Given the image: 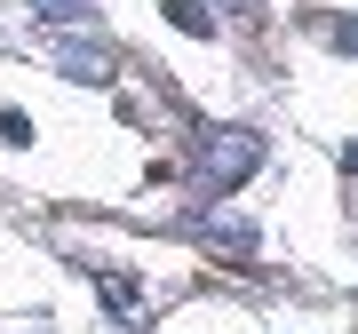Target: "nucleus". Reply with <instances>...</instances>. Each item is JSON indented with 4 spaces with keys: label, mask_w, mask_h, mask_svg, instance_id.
I'll list each match as a JSON object with an SVG mask.
<instances>
[{
    "label": "nucleus",
    "mask_w": 358,
    "mask_h": 334,
    "mask_svg": "<svg viewBox=\"0 0 358 334\" xmlns=\"http://www.w3.org/2000/svg\"><path fill=\"white\" fill-rule=\"evenodd\" d=\"M231 8H239V16H247V24H255V0H231Z\"/></svg>",
    "instance_id": "8"
},
{
    "label": "nucleus",
    "mask_w": 358,
    "mask_h": 334,
    "mask_svg": "<svg viewBox=\"0 0 358 334\" xmlns=\"http://www.w3.org/2000/svg\"><path fill=\"white\" fill-rule=\"evenodd\" d=\"M199 183L207 191H239L247 175L263 167V136L255 128H199Z\"/></svg>",
    "instance_id": "1"
},
{
    "label": "nucleus",
    "mask_w": 358,
    "mask_h": 334,
    "mask_svg": "<svg viewBox=\"0 0 358 334\" xmlns=\"http://www.w3.org/2000/svg\"><path fill=\"white\" fill-rule=\"evenodd\" d=\"M0 143H32V112H16V103H8V112H0Z\"/></svg>",
    "instance_id": "6"
},
{
    "label": "nucleus",
    "mask_w": 358,
    "mask_h": 334,
    "mask_svg": "<svg viewBox=\"0 0 358 334\" xmlns=\"http://www.w3.org/2000/svg\"><path fill=\"white\" fill-rule=\"evenodd\" d=\"M159 16L183 24V32H215V8H207V0H159Z\"/></svg>",
    "instance_id": "4"
},
{
    "label": "nucleus",
    "mask_w": 358,
    "mask_h": 334,
    "mask_svg": "<svg viewBox=\"0 0 358 334\" xmlns=\"http://www.w3.org/2000/svg\"><path fill=\"white\" fill-rule=\"evenodd\" d=\"M32 16L56 24V32H88L96 24V0H32Z\"/></svg>",
    "instance_id": "3"
},
{
    "label": "nucleus",
    "mask_w": 358,
    "mask_h": 334,
    "mask_svg": "<svg viewBox=\"0 0 358 334\" xmlns=\"http://www.w3.org/2000/svg\"><path fill=\"white\" fill-rule=\"evenodd\" d=\"M319 32L334 40V48H358V16H319Z\"/></svg>",
    "instance_id": "7"
},
{
    "label": "nucleus",
    "mask_w": 358,
    "mask_h": 334,
    "mask_svg": "<svg viewBox=\"0 0 358 334\" xmlns=\"http://www.w3.org/2000/svg\"><path fill=\"white\" fill-rule=\"evenodd\" d=\"M103 295H112V310H143V295H136V270H103Z\"/></svg>",
    "instance_id": "5"
},
{
    "label": "nucleus",
    "mask_w": 358,
    "mask_h": 334,
    "mask_svg": "<svg viewBox=\"0 0 358 334\" xmlns=\"http://www.w3.org/2000/svg\"><path fill=\"white\" fill-rule=\"evenodd\" d=\"M56 64H64L72 80H88V88H103V80H112V48H88V40H64V48H56Z\"/></svg>",
    "instance_id": "2"
}]
</instances>
